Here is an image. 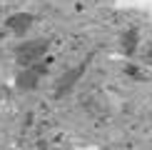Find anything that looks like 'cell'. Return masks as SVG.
Here are the masks:
<instances>
[{"mask_svg": "<svg viewBox=\"0 0 152 150\" xmlns=\"http://www.w3.org/2000/svg\"><path fill=\"white\" fill-rule=\"evenodd\" d=\"M82 70H85V62H82L80 68H75V70H70V73L65 75V78L60 80V85H58V95H65V93L70 90V88H75V83H77V80H80Z\"/></svg>", "mask_w": 152, "mask_h": 150, "instance_id": "7a4b0ae2", "label": "cell"}, {"mask_svg": "<svg viewBox=\"0 0 152 150\" xmlns=\"http://www.w3.org/2000/svg\"><path fill=\"white\" fill-rule=\"evenodd\" d=\"M120 45H122V53L127 55V58H132L137 45H140V30L137 28H127L122 33V43H120Z\"/></svg>", "mask_w": 152, "mask_h": 150, "instance_id": "6da1fadb", "label": "cell"}]
</instances>
